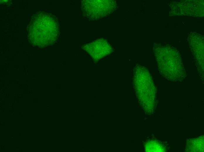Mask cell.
I'll return each instance as SVG.
<instances>
[{
	"label": "cell",
	"instance_id": "cell-3",
	"mask_svg": "<svg viewBox=\"0 0 204 152\" xmlns=\"http://www.w3.org/2000/svg\"><path fill=\"white\" fill-rule=\"evenodd\" d=\"M115 4L110 0H84L81 9L84 17L89 20H95L110 13Z\"/></svg>",
	"mask_w": 204,
	"mask_h": 152
},
{
	"label": "cell",
	"instance_id": "cell-5",
	"mask_svg": "<svg viewBox=\"0 0 204 152\" xmlns=\"http://www.w3.org/2000/svg\"><path fill=\"white\" fill-rule=\"evenodd\" d=\"M22 115H21V114H19L18 115V117H19V118H21V117H22Z\"/></svg>",
	"mask_w": 204,
	"mask_h": 152
},
{
	"label": "cell",
	"instance_id": "cell-4",
	"mask_svg": "<svg viewBox=\"0 0 204 152\" xmlns=\"http://www.w3.org/2000/svg\"><path fill=\"white\" fill-rule=\"evenodd\" d=\"M83 48L96 61L110 54L113 51L111 45L103 39L86 44Z\"/></svg>",
	"mask_w": 204,
	"mask_h": 152
},
{
	"label": "cell",
	"instance_id": "cell-2",
	"mask_svg": "<svg viewBox=\"0 0 204 152\" xmlns=\"http://www.w3.org/2000/svg\"><path fill=\"white\" fill-rule=\"evenodd\" d=\"M156 55L160 72L162 74H166L165 76L167 79L177 80L184 76L180 56L175 50L171 48H159L156 49Z\"/></svg>",
	"mask_w": 204,
	"mask_h": 152
},
{
	"label": "cell",
	"instance_id": "cell-1",
	"mask_svg": "<svg viewBox=\"0 0 204 152\" xmlns=\"http://www.w3.org/2000/svg\"><path fill=\"white\" fill-rule=\"evenodd\" d=\"M27 30L29 41L33 45L41 47L54 44L59 33L57 18L52 14L40 12L31 17Z\"/></svg>",
	"mask_w": 204,
	"mask_h": 152
}]
</instances>
